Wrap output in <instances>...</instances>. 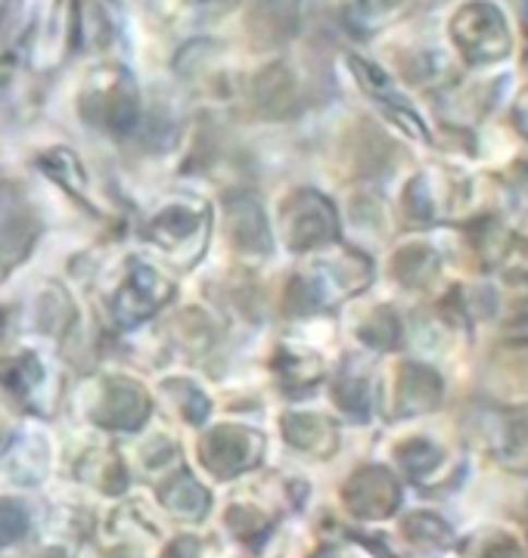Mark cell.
<instances>
[{
  "instance_id": "9c48e42d",
  "label": "cell",
  "mask_w": 528,
  "mask_h": 558,
  "mask_svg": "<svg viewBox=\"0 0 528 558\" xmlns=\"http://www.w3.org/2000/svg\"><path fill=\"white\" fill-rule=\"evenodd\" d=\"M513 124L528 137V87L513 102Z\"/></svg>"
},
{
  "instance_id": "8992f818",
  "label": "cell",
  "mask_w": 528,
  "mask_h": 558,
  "mask_svg": "<svg viewBox=\"0 0 528 558\" xmlns=\"http://www.w3.org/2000/svg\"><path fill=\"white\" fill-rule=\"evenodd\" d=\"M405 0H358L355 3V13H351V22L361 25V28H376L388 22L398 10H401Z\"/></svg>"
},
{
  "instance_id": "3957f363",
  "label": "cell",
  "mask_w": 528,
  "mask_h": 558,
  "mask_svg": "<svg viewBox=\"0 0 528 558\" xmlns=\"http://www.w3.org/2000/svg\"><path fill=\"white\" fill-rule=\"evenodd\" d=\"M491 376L494 381L513 395H528V341H507L494 351V363H491Z\"/></svg>"
},
{
  "instance_id": "8fae6325",
  "label": "cell",
  "mask_w": 528,
  "mask_h": 558,
  "mask_svg": "<svg viewBox=\"0 0 528 558\" xmlns=\"http://www.w3.org/2000/svg\"><path fill=\"white\" fill-rule=\"evenodd\" d=\"M523 242H526V248H528V230H526V233H523Z\"/></svg>"
},
{
  "instance_id": "7c38bea8",
  "label": "cell",
  "mask_w": 528,
  "mask_h": 558,
  "mask_svg": "<svg viewBox=\"0 0 528 558\" xmlns=\"http://www.w3.org/2000/svg\"><path fill=\"white\" fill-rule=\"evenodd\" d=\"M526 20H528V0H526Z\"/></svg>"
},
{
  "instance_id": "6da1fadb",
  "label": "cell",
  "mask_w": 528,
  "mask_h": 558,
  "mask_svg": "<svg viewBox=\"0 0 528 558\" xmlns=\"http://www.w3.org/2000/svg\"><path fill=\"white\" fill-rule=\"evenodd\" d=\"M451 38L457 44L464 62L472 65V69L507 60L509 50H513V32H509L507 16L494 3H488V0L464 3L454 13Z\"/></svg>"
},
{
  "instance_id": "52a82bcc",
  "label": "cell",
  "mask_w": 528,
  "mask_h": 558,
  "mask_svg": "<svg viewBox=\"0 0 528 558\" xmlns=\"http://www.w3.org/2000/svg\"><path fill=\"white\" fill-rule=\"evenodd\" d=\"M364 336L370 344H380V348H392V344H398L401 339V326H398V319L395 314H376V317L370 319V326L364 329Z\"/></svg>"
},
{
  "instance_id": "30bf717a",
  "label": "cell",
  "mask_w": 528,
  "mask_h": 558,
  "mask_svg": "<svg viewBox=\"0 0 528 558\" xmlns=\"http://www.w3.org/2000/svg\"><path fill=\"white\" fill-rule=\"evenodd\" d=\"M203 3H227V7H230L233 0H203Z\"/></svg>"
},
{
  "instance_id": "5b68a950",
  "label": "cell",
  "mask_w": 528,
  "mask_h": 558,
  "mask_svg": "<svg viewBox=\"0 0 528 558\" xmlns=\"http://www.w3.org/2000/svg\"><path fill=\"white\" fill-rule=\"evenodd\" d=\"M395 264H398V277L405 279L407 286H427L429 279L439 277V255L427 245L405 248Z\"/></svg>"
},
{
  "instance_id": "7a4b0ae2",
  "label": "cell",
  "mask_w": 528,
  "mask_h": 558,
  "mask_svg": "<svg viewBox=\"0 0 528 558\" xmlns=\"http://www.w3.org/2000/svg\"><path fill=\"white\" fill-rule=\"evenodd\" d=\"M442 400V379L435 369L423 363H405L398 376V413L401 416H420L435 410Z\"/></svg>"
},
{
  "instance_id": "ba28073f",
  "label": "cell",
  "mask_w": 528,
  "mask_h": 558,
  "mask_svg": "<svg viewBox=\"0 0 528 558\" xmlns=\"http://www.w3.org/2000/svg\"><path fill=\"white\" fill-rule=\"evenodd\" d=\"M336 398H339V403H343V410L355 413L358 418L367 416V403H370V395H367V385L361 379L346 381V385H343V391H339Z\"/></svg>"
},
{
  "instance_id": "277c9868",
  "label": "cell",
  "mask_w": 528,
  "mask_h": 558,
  "mask_svg": "<svg viewBox=\"0 0 528 558\" xmlns=\"http://www.w3.org/2000/svg\"><path fill=\"white\" fill-rule=\"evenodd\" d=\"M168 299V286L149 270H134V282L124 289L122 295V319L146 317L159 301Z\"/></svg>"
}]
</instances>
